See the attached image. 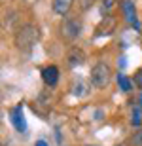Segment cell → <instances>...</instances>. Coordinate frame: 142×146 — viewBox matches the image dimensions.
I'll use <instances>...</instances> for the list:
<instances>
[{
  "label": "cell",
  "mask_w": 142,
  "mask_h": 146,
  "mask_svg": "<svg viewBox=\"0 0 142 146\" xmlns=\"http://www.w3.org/2000/svg\"><path fill=\"white\" fill-rule=\"evenodd\" d=\"M38 38H40L38 29L32 27V25H25V27H21L15 34V46L21 49V51H28L34 44L38 42Z\"/></svg>",
  "instance_id": "cell-1"
},
{
  "label": "cell",
  "mask_w": 142,
  "mask_h": 146,
  "mask_svg": "<svg viewBox=\"0 0 142 146\" xmlns=\"http://www.w3.org/2000/svg\"><path fill=\"white\" fill-rule=\"evenodd\" d=\"M110 78H112V72H110V66L106 63H97V65L91 68V84L98 89H102L110 84Z\"/></svg>",
  "instance_id": "cell-2"
},
{
  "label": "cell",
  "mask_w": 142,
  "mask_h": 146,
  "mask_svg": "<svg viewBox=\"0 0 142 146\" xmlns=\"http://www.w3.org/2000/svg\"><path fill=\"white\" fill-rule=\"evenodd\" d=\"M61 34L66 38V40H76L80 34H82V21L76 19V17H68L61 23Z\"/></svg>",
  "instance_id": "cell-3"
},
{
  "label": "cell",
  "mask_w": 142,
  "mask_h": 146,
  "mask_svg": "<svg viewBox=\"0 0 142 146\" xmlns=\"http://www.w3.org/2000/svg\"><path fill=\"white\" fill-rule=\"evenodd\" d=\"M121 8H123V13H125V19L129 23H131L133 27L137 29H140V23H138V19H137V11H135V4H133L131 0H125L123 4H121Z\"/></svg>",
  "instance_id": "cell-4"
},
{
  "label": "cell",
  "mask_w": 142,
  "mask_h": 146,
  "mask_svg": "<svg viewBox=\"0 0 142 146\" xmlns=\"http://www.w3.org/2000/svg\"><path fill=\"white\" fill-rule=\"evenodd\" d=\"M10 119H11V123H13V127H15L19 133H23V131L27 129V121H25V116H23V110L21 106H15V108L11 110L10 114Z\"/></svg>",
  "instance_id": "cell-5"
},
{
  "label": "cell",
  "mask_w": 142,
  "mask_h": 146,
  "mask_svg": "<svg viewBox=\"0 0 142 146\" xmlns=\"http://www.w3.org/2000/svg\"><path fill=\"white\" fill-rule=\"evenodd\" d=\"M114 29H116V21L112 17H104L102 21L98 23L97 31H95V36H108V34L114 33Z\"/></svg>",
  "instance_id": "cell-6"
},
{
  "label": "cell",
  "mask_w": 142,
  "mask_h": 146,
  "mask_svg": "<svg viewBox=\"0 0 142 146\" xmlns=\"http://www.w3.org/2000/svg\"><path fill=\"white\" fill-rule=\"evenodd\" d=\"M42 80L46 82V86H57L59 82V68L57 66H46L42 70Z\"/></svg>",
  "instance_id": "cell-7"
},
{
  "label": "cell",
  "mask_w": 142,
  "mask_h": 146,
  "mask_svg": "<svg viewBox=\"0 0 142 146\" xmlns=\"http://www.w3.org/2000/svg\"><path fill=\"white\" fill-rule=\"evenodd\" d=\"M83 59H85V55H83V51L80 48L68 49V55H66V63H68V66H80L83 63Z\"/></svg>",
  "instance_id": "cell-8"
},
{
  "label": "cell",
  "mask_w": 142,
  "mask_h": 146,
  "mask_svg": "<svg viewBox=\"0 0 142 146\" xmlns=\"http://www.w3.org/2000/svg\"><path fill=\"white\" fill-rule=\"evenodd\" d=\"M72 2L74 0H53V11L59 15H65V13H68Z\"/></svg>",
  "instance_id": "cell-9"
},
{
  "label": "cell",
  "mask_w": 142,
  "mask_h": 146,
  "mask_svg": "<svg viewBox=\"0 0 142 146\" xmlns=\"http://www.w3.org/2000/svg\"><path fill=\"white\" fill-rule=\"evenodd\" d=\"M74 95L76 97H87L89 95V84L85 80H76L74 84Z\"/></svg>",
  "instance_id": "cell-10"
},
{
  "label": "cell",
  "mask_w": 142,
  "mask_h": 146,
  "mask_svg": "<svg viewBox=\"0 0 142 146\" xmlns=\"http://www.w3.org/2000/svg\"><path fill=\"white\" fill-rule=\"evenodd\" d=\"M118 84H120V87H121V89H123L125 93H129V91L133 89V82L129 80L127 76H123V74L118 76Z\"/></svg>",
  "instance_id": "cell-11"
},
{
  "label": "cell",
  "mask_w": 142,
  "mask_h": 146,
  "mask_svg": "<svg viewBox=\"0 0 142 146\" xmlns=\"http://www.w3.org/2000/svg\"><path fill=\"white\" fill-rule=\"evenodd\" d=\"M114 6H116V0H102V2H100V11H102V15L108 17L110 11L114 10Z\"/></svg>",
  "instance_id": "cell-12"
},
{
  "label": "cell",
  "mask_w": 142,
  "mask_h": 146,
  "mask_svg": "<svg viewBox=\"0 0 142 146\" xmlns=\"http://www.w3.org/2000/svg\"><path fill=\"white\" fill-rule=\"evenodd\" d=\"M131 121H133V125H137V127L142 123V106L137 104V106L133 108V119H131Z\"/></svg>",
  "instance_id": "cell-13"
},
{
  "label": "cell",
  "mask_w": 142,
  "mask_h": 146,
  "mask_svg": "<svg viewBox=\"0 0 142 146\" xmlns=\"http://www.w3.org/2000/svg\"><path fill=\"white\" fill-rule=\"evenodd\" d=\"M131 146H142V129H138L131 137Z\"/></svg>",
  "instance_id": "cell-14"
},
{
  "label": "cell",
  "mask_w": 142,
  "mask_h": 146,
  "mask_svg": "<svg viewBox=\"0 0 142 146\" xmlns=\"http://www.w3.org/2000/svg\"><path fill=\"white\" fill-rule=\"evenodd\" d=\"M133 84L142 89V68H138V70L135 72V76H133Z\"/></svg>",
  "instance_id": "cell-15"
},
{
  "label": "cell",
  "mask_w": 142,
  "mask_h": 146,
  "mask_svg": "<svg viewBox=\"0 0 142 146\" xmlns=\"http://www.w3.org/2000/svg\"><path fill=\"white\" fill-rule=\"evenodd\" d=\"M93 4V0H82V8H89Z\"/></svg>",
  "instance_id": "cell-16"
},
{
  "label": "cell",
  "mask_w": 142,
  "mask_h": 146,
  "mask_svg": "<svg viewBox=\"0 0 142 146\" xmlns=\"http://www.w3.org/2000/svg\"><path fill=\"white\" fill-rule=\"evenodd\" d=\"M34 146H48V142H46V141H38Z\"/></svg>",
  "instance_id": "cell-17"
},
{
  "label": "cell",
  "mask_w": 142,
  "mask_h": 146,
  "mask_svg": "<svg viewBox=\"0 0 142 146\" xmlns=\"http://www.w3.org/2000/svg\"><path fill=\"white\" fill-rule=\"evenodd\" d=\"M137 101H138V106H142V93L138 95V99H137Z\"/></svg>",
  "instance_id": "cell-18"
}]
</instances>
